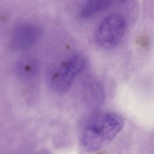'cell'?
Masks as SVG:
<instances>
[{"label": "cell", "mask_w": 154, "mask_h": 154, "mask_svg": "<svg viewBox=\"0 0 154 154\" xmlns=\"http://www.w3.org/2000/svg\"><path fill=\"white\" fill-rule=\"evenodd\" d=\"M124 126V119L114 112L93 114L83 125L80 134L81 147L88 152L98 151L108 146Z\"/></svg>", "instance_id": "1"}, {"label": "cell", "mask_w": 154, "mask_h": 154, "mask_svg": "<svg viewBox=\"0 0 154 154\" xmlns=\"http://www.w3.org/2000/svg\"><path fill=\"white\" fill-rule=\"evenodd\" d=\"M86 66L85 58L79 54L72 55L61 61L50 76L49 84L51 89L57 93H63L67 91Z\"/></svg>", "instance_id": "2"}, {"label": "cell", "mask_w": 154, "mask_h": 154, "mask_svg": "<svg viewBox=\"0 0 154 154\" xmlns=\"http://www.w3.org/2000/svg\"><path fill=\"white\" fill-rule=\"evenodd\" d=\"M126 29V22L123 15L114 13L105 17L94 32L96 44L104 49L116 48L122 40Z\"/></svg>", "instance_id": "3"}, {"label": "cell", "mask_w": 154, "mask_h": 154, "mask_svg": "<svg viewBox=\"0 0 154 154\" xmlns=\"http://www.w3.org/2000/svg\"><path fill=\"white\" fill-rule=\"evenodd\" d=\"M41 34V28L38 25L31 22H22L12 29L10 44L15 50H25L35 45Z\"/></svg>", "instance_id": "4"}, {"label": "cell", "mask_w": 154, "mask_h": 154, "mask_svg": "<svg viewBox=\"0 0 154 154\" xmlns=\"http://www.w3.org/2000/svg\"><path fill=\"white\" fill-rule=\"evenodd\" d=\"M113 1L106 0H92L85 2L79 11V16L82 19L89 18L109 8Z\"/></svg>", "instance_id": "5"}, {"label": "cell", "mask_w": 154, "mask_h": 154, "mask_svg": "<svg viewBox=\"0 0 154 154\" xmlns=\"http://www.w3.org/2000/svg\"><path fill=\"white\" fill-rule=\"evenodd\" d=\"M16 70L17 74L22 79L31 81L38 75V64L34 59L25 58L17 63Z\"/></svg>", "instance_id": "6"}]
</instances>
